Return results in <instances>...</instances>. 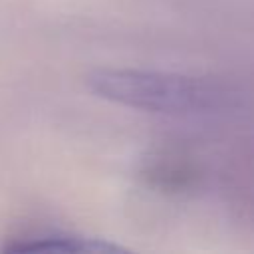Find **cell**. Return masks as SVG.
Returning a JSON list of instances; mask_svg holds the SVG:
<instances>
[{
  "label": "cell",
  "mask_w": 254,
  "mask_h": 254,
  "mask_svg": "<svg viewBox=\"0 0 254 254\" xmlns=\"http://www.w3.org/2000/svg\"><path fill=\"white\" fill-rule=\"evenodd\" d=\"M85 83L91 93L111 103L169 115L206 113L222 103V89L204 79L171 71L101 67L93 69Z\"/></svg>",
  "instance_id": "1"
},
{
  "label": "cell",
  "mask_w": 254,
  "mask_h": 254,
  "mask_svg": "<svg viewBox=\"0 0 254 254\" xmlns=\"http://www.w3.org/2000/svg\"><path fill=\"white\" fill-rule=\"evenodd\" d=\"M10 250H50V252H111V250H121L115 244L95 240V238H83V236H69V234H56V236H46L36 242H26L18 246H10Z\"/></svg>",
  "instance_id": "2"
}]
</instances>
